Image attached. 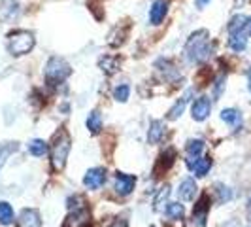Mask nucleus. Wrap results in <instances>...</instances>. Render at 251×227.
Masks as SVG:
<instances>
[{"label":"nucleus","instance_id":"obj_5","mask_svg":"<svg viewBox=\"0 0 251 227\" xmlns=\"http://www.w3.org/2000/svg\"><path fill=\"white\" fill-rule=\"evenodd\" d=\"M63 227H91V212L85 206H75L74 212L66 216Z\"/></svg>","mask_w":251,"mask_h":227},{"label":"nucleus","instance_id":"obj_26","mask_svg":"<svg viewBox=\"0 0 251 227\" xmlns=\"http://www.w3.org/2000/svg\"><path fill=\"white\" fill-rule=\"evenodd\" d=\"M248 23V17L246 15H234L228 23V34H236V32H244Z\"/></svg>","mask_w":251,"mask_h":227},{"label":"nucleus","instance_id":"obj_14","mask_svg":"<svg viewBox=\"0 0 251 227\" xmlns=\"http://www.w3.org/2000/svg\"><path fill=\"white\" fill-rule=\"evenodd\" d=\"M176 161V150L174 148H168V150H164V153H161V157H159V163L155 167V172H166L172 165Z\"/></svg>","mask_w":251,"mask_h":227},{"label":"nucleus","instance_id":"obj_27","mask_svg":"<svg viewBox=\"0 0 251 227\" xmlns=\"http://www.w3.org/2000/svg\"><path fill=\"white\" fill-rule=\"evenodd\" d=\"M166 214H168V218H172V220H181L183 214H185L183 204H179V202H168V206H166Z\"/></svg>","mask_w":251,"mask_h":227},{"label":"nucleus","instance_id":"obj_7","mask_svg":"<svg viewBox=\"0 0 251 227\" xmlns=\"http://www.w3.org/2000/svg\"><path fill=\"white\" fill-rule=\"evenodd\" d=\"M106 182V170L102 167H95V169H89L83 176V186L87 189H99L104 186Z\"/></svg>","mask_w":251,"mask_h":227},{"label":"nucleus","instance_id":"obj_25","mask_svg":"<svg viewBox=\"0 0 251 227\" xmlns=\"http://www.w3.org/2000/svg\"><path fill=\"white\" fill-rule=\"evenodd\" d=\"M17 150H19V144L17 142H4V144H0V169L6 165L8 157L13 155Z\"/></svg>","mask_w":251,"mask_h":227},{"label":"nucleus","instance_id":"obj_11","mask_svg":"<svg viewBox=\"0 0 251 227\" xmlns=\"http://www.w3.org/2000/svg\"><path fill=\"white\" fill-rule=\"evenodd\" d=\"M17 227H42V218L36 208H23L17 218Z\"/></svg>","mask_w":251,"mask_h":227},{"label":"nucleus","instance_id":"obj_13","mask_svg":"<svg viewBox=\"0 0 251 227\" xmlns=\"http://www.w3.org/2000/svg\"><path fill=\"white\" fill-rule=\"evenodd\" d=\"M197 182L193 180V178H185L181 184H179V188H177V197L181 199V201H193L195 197H197Z\"/></svg>","mask_w":251,"mask_h":227},{"label":"nucleus","instance_id":"obj_16","mask_svg":"<svg viewBox=\"0 0 251 227\" xmlns=\"http://www.w3.org/2000/svg\"><path fill=\"white\" fill-rule=\"evenodd\" d=\"M164 135V123L161 119H153L150 125V133H148V140H150L151 144H159L161 139H163Z\"/></svg>","mask_w":251,"mask_h":227},{"label":"nucleus","instance_id":"obj_20","mask_svg":"<svg viewBox=\"0 0 251 227\" xmlns=\"http://www.w3.org/2000/svg\"><path fill=\"white\" fill-rule=\"evenodd\" d=\"M191 95H193V91H187V93H185V95L181 97V101H177L176 104H174V106L170 108V112H168V115H166V117H168L170 121L177 119V117H179V115L183 114V110H185V104L189 102V97H191Z\"/></svg>","mask_w":251,"mask_h":227},{"label":"nucleus","instance_id":"obj_29","mask_svg":"<svg viewBox=\"0 0 251 227\" xmlns=\"http://www.w3.org/2000/svg\"><path fill=\"white\" fill-rule=\"evenodd\" d=\"M128 97H130V87L128 85H119V87H115V91H113V99L117 102H126Z\"/></svg>","mask_w":251,"mask_h":227},{"label":"nucleus","instance_id":"obj_2","mask_svg":"<svg viewBox=\"0 0 251 227\" xmlns=\"http://www.w3.org/2000/svg\"><path fill=\"white\" fill-rule=\"evenodd\" d=\"M70 148H72V139H70L68 131L64 127H61L59 133H55L50 148L53 170H63L64 165H66V159H68V153H70Z\"/></svg>","mask_w":251,"mask_h":227},{"label":"nucleus","instance_id":"obj_10","mask_svg":"<svg viewBox=\"0 0 251 227\" xmlns=\"http://www.w3.org/2000/svg\"><path fill=\"white\" fill-rule=\"evenodd\" d=\"M136 186V176H132V174H125V172H117L115 174V191L119 193V195H130L132 193V189Z\"/></svg>","mask_w":251,"mask_h":227},{"label":"nucleus","instance_id":"obj_22","mask_svg":"<svg viewBox=\"0 0 251 227\" xmlns=\"http://www.w3.org/2000/svg\"><path fill=\"white\" fill-rule=\"evenodd\" d=\"M48 151H50V146H48V142H44V140L34 139L28 142V153L34 155V157H42V155H46Z\"/></svg>","mask_w":251,"mask_h":227},{"label":"nucleus","instance_id":"obj_31","mask_svg":"<svg viewBox=\"0 0 251 227\" xmlns=\"http://www.w3.org/2000/svg\"><path fill=\"white\" fill-rule=\"evenodd\" d=\"M225 74H221L217 80H215V87H214V97L215 99H219L221 97V93H223V89H225Z\"/></svg>","mask_w":251,"mask_h":227},{"label":"nucleus","instance_id":"obj_35","mask_svg":"<svg viewBox=\"0 0 251 227\" xmlns=\"http://www.w3.org/2000/svg\"><path fill=\"white\" fill-rule=\"evenodd\" d=\"M248 214L251 216V199H250V202H248Z\"/></svg>","mask_w":251,"mask_h":227},{"label":"nucleus","instance_id":"obj_4","mask_svg":"<svg viewBox=\"0 0 251 227\" xmlns=\"http://www.w3.org/2000/svg\"><path fill=\"white\" fill-rule=\"evenodd\" d=\"M72 74V68H70V64L64 61L63 57H51L48 64H46V70H44V76H46V80H48V84L50 85H57V84H61L64 82L68 76Z\"/></svg>","mask_w":251,"mask_h":227},{"label":"nucleus","instance_id":"obj_6","mask_svg":"<svg viewBox=\"0 0 251 227\" xmlns=\"http://www.w3.org/2000/svg\"><path fill=\"white\" fill-rule=\"evenodd\" d=\"M21 8L17 0H2L0 2V23H12L19 17Z\"/></svg>","mask_w":251,"mask_h":227},{"label":"nucleus","instance_id":"obj_36","mask_svg":"<svg viewBox=\"0 0 251 227\" xmlns=\"http://www.w3.org/2000/svg\"><path fill=\"white\" fill-rule=\"evenodd\" d=\"M250 227H251V226H250Z\"/></svg>","mask_w":251,"mask_h":227},{"label":"nucleus","instance_id":"obj_34","mask_svg":"<svg viewBox=\"0 0 251 227\" xmlns=\"http://www.w3.org/2000/svg\"><path fill=\"white\" fill-rule=\"evenodd\" d=\"M248 87H250V91H251V68L248 70Z\"/></svg>","mask_w":251,"mask_h":227},{"label":"nucleus","instance_id":"obj_33","mask_svg":"<svg viewBox=\"0 0 251 227\" xmlns=\"http://www.w3.org/2000/svg\"><path fill=\"white\" fill-rule=\"evenodd\" d=\"M244 32L251 36V17H248V23H246V28H244Z\"/></svg>","mask_w":251,"mask_h":227},{"label":"nucleus","instance_id":"obj_8","mask_svg":"<svg viewBox=\"0 0 251 227\" xmlns=\"http://www.w3.org/2000/svg\"><path fill=\"white\" fill-rule=\"evenodd\" d=\"M208 212H210V197L204 193L199 199V202L195 204V208H193V224H197L199 227H204Z\"/></svg>","mask_w":251,"mask_h":227},{"label":"nucleus","instance_id":"obj_21","mask_svg":"<svg viewBox=\"0 0 251 227\" xmlns=\"http://www.w3.org/2000/svg\"><path fill=\"white\" fill-rule=\"evenodd\" d=\"M210 169H212V159L210 157H199L195 165L191 167V170H195V174L199 178L206 176L208 172H210Z\"/></svg>","mask_w":251,"mask_h":227},{"label":"nucleus","instance_id":"obj_3","mask_svg":"<svg viewBox=\"0 0 251 227\" xmlns=\"http://www.w3.org/2000/svg\"><path fill=\"white\" fill-rule=\"evenodd\" d=\"M34 48V34L28 30H13L8 34V51L13 57L26 55Z\"/></svg>","mask_w":251,"mask_h":227},{"label":"nucleus","instance_id":"obj_28","mask_svg":"<svg viewBox=\"0 0 251 227\" xmlns=\"http://www.w3.org/2000/svg\"><path fill=\"white\" fill-rule=\"evenodd\" d=\"M215 193H217V202H219V204H223V202L232 199V191H230V188H226V186H223V184H217V186H215Z\"/></svg>","mask_w":251,"mask_h":227},{"label":"nucleus","instance_id":"obj_1","mask_svg":"<svg viewBox=\"0 0 251 227\" xmlns=\"http://www.w3.org/2000/svg\"><path fill=\"white\" fill-rule=\"evenodd\" d=\"M214 46L210 44V32L206 28H201L189 36L185 44V57L191 63H202L212 55Z\"/></svg>","mask_w":251,"mask_h":227},{"label":"nucleus","instance_id":"obj_19","mask_svg":"<svg viewBox=\"0 0 251 227\" xmlns=\"http://www.w3.org/2000/svg\"><path fill=\"white\" fill-rule=\"evenodd\" d=\"M221 119L225 121V123H228L230 127H242V114L236 110V108H226V110H223L221 112Z\"/></svg>","mask_w":251,"mask_h":227},{"label":"nucleus","instance_id":"obj_24","mask_svg":"<svg viewBox=\"0 0 251 227\" xmlns=\"http://www.w3.org/2000/svg\"><path fill=\"white\" fill-rule=\"evenodd\" d=\"M15 216H13V208L10 202L2 201L0 202V226H12Z\"/></svg>","mask_w":251,"mask_h":227},{"label":"nucleus","instance_id":"obj_9","mask_svg":"<svg viewBox=\"0 0 251 227\" xmlns=\"http://www.w3.org/2000/svg\"><path fill=\"white\" fill-rule=\"evenodd\" d=\"M212 112V102L208 97H199L191 106V115L195 121H204Z\"/></svg>","mask_w":251,"mask_h":227},{"label":"nucleus","instance_id":"obj_17","mask_svg":"<svg viewBox=\"0 0 251 227\" xmlns=\"http://www.w3.org/2000/svg\"><path fill=\"white\" fill-rule=\"evenodd\" d=\"M99 66H100V70L104 72V74L112 76L113 72H117V70H119V59H117V57H110V55H106V57H100Z\"/></svg>","mask_w":251,"mask_h":227},{"label":"nucleus","instance_id":"obj_15","mask_svg":"<svg viewBox=\"0 0 251 227\" xmlns=\"http://www.w3.org/2000/svg\"><path fill=\"white\" fill-rule=\"evenodd\" d=\"M204 140H189L187 142V155H189V167H193L195 165V161L201 157V153L204 151Z\"/></svg>","mask_w":251,"mask_h":227},{"label":"nucleus","instance_id":"obj_23","mask_svg":"<svg viewBox=\"0 0 251 227\" xmlns=\"http://www.w3.org/2000/svg\"><path fill=\"white\" fill-rule=\"evenodd\" d=\"M87 129L91 131V135H99L102 131V115L99 110H93L87 115Z\"/></svg>","mask_w":251,"mask_h":227},{"label":"nucleus","instance_id":"obj_32","mask_svg":"<svg viewBox=\"0 0 251 227\" xmlns=\"http://www.w3.org/2000/svg\"><path fill=\"white\" fill-rule=\"evenodd\" d=\"M210 2H212V0H197V8L202 10V8H204V6H208Z\"/></svg>","mask_w":251,"mask_h":227},{"label":"nucleus","instance_id":"obj_30","mask_svg":"<svg viewBox=\"0 0 251 227\" xmlns=\"http://www.w3.org/2000/svg\"><path fill=\"white\" fill-rule=\"evenodd\" d=\"M168 195H170V188H168V186H164L163 189H159V193H157V197H155V201H153L155 210H161V208H163V201L166 202Z\"/></svg>","mask_w":251,"mask_h":227},{"label":"nucleus","instance_id":"obj_12","mask_svg":"<svg viewBox=\"0 0 251 227\" xmlns=\"http://www.w3.org/2000/svg\"><path fill=\"white\" fill-rule=\"evenodd\" d=\"M168 12V2L166 0H155L150 8V21L151 25H159Z\"/></svg>","mask_w":251,"mask_h":227},{"label":"nucleus","instance_id":"obj_18","mask_svg":"<svg viewBox=\"0 0 251 227\" xmlns=\"http://www.w3.org/2000/svg\"><path fill=\"white\" fill-rule=\"evenodd\" d=\"M228 46H230V50L240 53V51H244L248 48V34L246 32H236V34H230L228 38Z\"/></svg>","mask_w":251,"mask_h":227}]
</instances>
